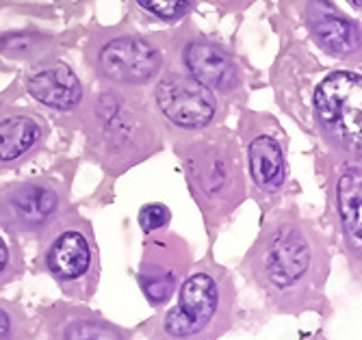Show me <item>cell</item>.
<instances>
[{"mask_svg": "<svg viewBox=\"0 0 362 340\" xmlns=\"http://www.w3.org/2000/svg\"><path fill=\"white\" fill-rule=\"evenodd\" d=\"M315 107L323 128L347 150H360L362 81L354 72H334L315 93Z\"/></svg>", "mask_w": 362, "mask_h": 340, "instance_id": "obj_1", "label": "cell"}, {"mask_svg": "<svg viewBox=\"0 0 362 340\" xmlns=\"http://www.w3.org/2000/svg\"><path fill=\"white\" fill-rule=\"evenodd\" d=\"M156 105L163 115L182 128H202L217 111L213 91L193 76H168L156 87Z\"/></svg>", "mask_w": 362, "mask_h": 340, "instance_id": "obj_2", "label": "cell"}, {"mask_svg": "<svg viewBox=\"0 0 362 340\" xmlns=\"http://www.w3.org/2000/svg\"><path fill=\"white\" fill-rule=\"evenodd\" d=\"M217 284L206 274L191 276L180 288V301L168 315L165 329L174 338H191L202 332L217 310Z\"/></svg>", "mask_w": 362, "mask_h": 340, "instance_id": "obj_3", "label": "cell"}, {"mask_svg": "<svg viewBox=\"0 0 362 340\" xmlns=\"http://www.w3.org/2000/svg\"><path fill=\"white\" fill-rule=\"evenodd\" d=\"M160 54L158 50L137 37H122L107 44L100 52L103 72L122 83H148L160 70Z\"/></svg>", "mask_w": 362, "mask_h": 340, "instance_id": "obj_4", "label": "cell"}, {"mask_svg": "<svg viewBox=\"0 0 362 340\" xmlns=\"http://www.w3.org/2000/svg\"><path fill=\"white\" fill-rule=\"evenodd\" d=\"M310 264V252L304 236L298 230H280L276 232L262 256V269L267 280L278 286H293L300 282Z\"/></svg>", "mask_w": 362, "mask_h": 340, "instance_id": "obj_5", "label": "cell"}, {"mask_svg": "<svg viewBox=\"0 0 362 340\" xmlns=\"http://www.w3.org/2000/svg\"><path fill=\"white\" fill-rule=\"evenodd\" d=\"M185 63L195 81L209 89L233 91L239 87V70L226 50L206 42H191L185 48Z\"/></svg>", "mask_w": 362, "mask_h": 340, "instance_id": "obj_6", "label": "cell"}, {"mask_svg": "<svg viewBox=\"0 0 362 340\" xmlns=\"http://www.w3.org/2000/svg\"><path fill=\"white\" fill-rule=\"evenodd\" d=\"M26 87L28 93L40 100L42 105L59 111L74 109L83 98V87L76 74L65 63H54L35 72L28 78Z\"/></svg>", "mask_w": 362, "mask_h": 340, "instance_id": "obj_7", "label": "cell"}, {"mask_svg": "<svg viewBox=\"0 0 362 340\" xmlns=\"http://www.w3.org/2000/svg\"><path fill=\"white\" fill-rule=\"evenodd\" d=\"M308 24L317 42L334 54H351L358 50V28L327 0H315L308 9Z\"/></svg>", "mask_w": 362, "mask_h": 340, "instance_id": "obj_8", "label": "cell"}, {"mask_svg": "<svg viewBox=\"0 0 362 340\" xmlns=\"http://www.w3.org/2000/svg\"><path fill=\"white\" fill-rule=\"evenodd\" d=\"M91 252L85 236L76 230L63 232L48 252V266L61 280H76L87 274Z\"/></svg>", "mask_w": 362, "mask_h": 340, "instance_id": "obj_9", "label": "cell"}, {"mask_svg": "<svg viewBox=\"0 0 362 340\" xmlns=\"http://www.w3.org/2000/svg\"><path fill=\"white\" fill-rule=\"evenodd\" d=\"M247 158H250L252 180L260 189L272 191L284 182V176H286L284 154H282V148L278 146L276 139L267 137V134L256 137L247 148Z\"/></svg>", "mask_w": 362, "mask_h": 340, "instance_id": "obj_10", "label": "cell"}, {"mask_svg": "<svg viewBox=\"0 0 362 340\" xmlns=\"http://www.w3.org/2000/svg\"><path fill=\"white\" fill-rule=\"evenodd\" d=\"M11 211L24 225H42L57 211V193L48 187L26 184L13 193Z\"/></svg>", "mask_w": 362, "mask_h": 340, "instance_id": "obj_11", "label": "cell"}, {"mask_svg": "<svg viewBox=\"0 0 362 340\" xmlns=\"http://www.w3.org/2000/svg\"><path fill=\"white\" fill-rule=\"evenodd\" d=\"M40 126L30 117H9L0 122V160H13L37 141Z\"/></svg>", "mask_w": 362, "mask_h": 340, "instance_id": "obj_12", "label": "cell"}, {"mask_svg": "<svg viewBox=\"0 0 362 340\" xmlns=\"http://www.w3.org/2000/svg\"><path fill=\"white\" fill-rule=\"evenodd\" d=\"M337 201H339V215L341 221L347 230V234L354 239L356 247H360V195H362V184H360V169H351V172L343 174L339 180L337 189Z\"/></svg>", "mask_w": 362, "mask_h": 340, "instance_id": "obj_13", "label": "cell"}, {"mask_svg": "<svg viewBox=\"0 0 362 340\" xmlns=\"http://www.w3.org/2000/svg\"><path fill=\"white\" fill-rule=\"evenodd\" d=\"M139 282H141V288H144L146 297L152 303L168 301L170 295L174 293V286H176L174 276L168 274V271H144Z\"/></svg>", "mask_w": 362, "mask_h": 340, "instance_id": "obj_14", "label": "cell"}, {"mask_svg": "<svg viewBox=\"0 0 362 340\" xmlns=\"http://www.w3.org/2000/svg\"><path fill=\"white\" fill-rule=\"evenodd\" d=\"M137 3L144 9H148L150 13H154L156 18L176 20V18H180L189 9L191 0H137Z\"/></svg>", "mask_w": 362, "mask_h": 340, "instance_id": "obj_15", "label": "cell"}, {"mask_svg": "<svg viewBox=\"0 0 362 340\" xmlns=\"http://www.w3.org/2000/svg\"><path fill=\"white\" fill-rule=\"evenodd\" d=\"M168 221H170V209L163 206V204H150V206L141 209L139 213V225L144 228V232H154Z\"/></svg>", "mask_w": 362, "mask_h": 340, "instance_id": "obj_16", "label": "cell"}, {"mask_svg": "<svg viewBox=\"0 0 362 340\" xmlns=\"http://www.w3.org/2000/svg\"><path fill=\"white\" fill-rule=\"evenodd\" d=\"M65 338H119L117 332L98 323H74L65 329Z\"/></svg>", "mask_w": 362, "mask_h": 340, "instance_id": "obj_17", "label": "cell"}, {"mask_svg": "<svg viewBox=\"0 0 362 340\" xmlns=\"http://www.w3.org/2000/svg\"><path fill=\"white\" fill-rule=\"evenodd\" d=\"M9 332H11L9 317H7V312L0 310V338H7V336H9Z\"/></svg>", "mask_w": 362, "mask_h": 340, "instance_id": "obj_18", "label": "cell"}, {"mask_svg": "<svg viewBox=\"0 0 362 340\" xmlns=\"http://www.w3.org/2000/svg\"><path fill=\"white\" fill-rule=\"evenodd\" d=\"M9 262V252H7V245L3 243V239H0V271H3Z\"/></svg>", "mask_w": 362, "mask_h": 340, "instance_id": "obj_19", "label": "cell"}, {"mask_svg": "<svg viewBox=\"0 0 362 340\" xmlns=\"http://www.w3.org/2000/svg\"><path fill=\"white\" fill-rule=\"evenodd\" d=\"M351 3H354V5H356L358 9H360V5H362V0H351Z\"/></svg>", "mask_w": 362, "mask_h": 340, "instance_id": "obj_20", "label": "cell"}]
</instances>
